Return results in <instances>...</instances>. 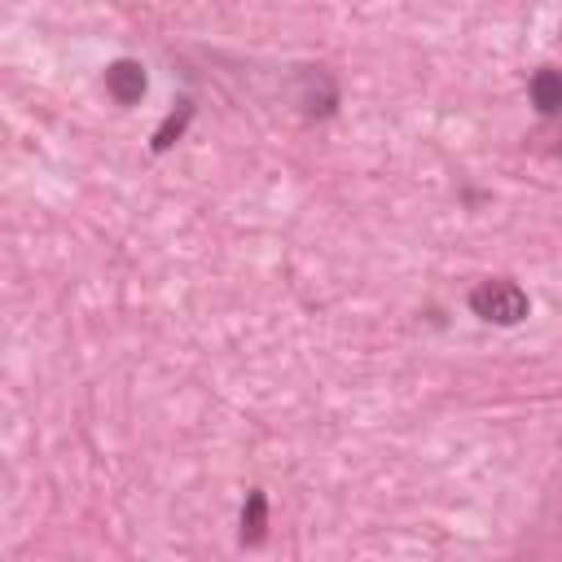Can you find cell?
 Segmentation results:
<instances>
[{
    "label": "cell",
    "instance_id": "1",
    "mask_svg": "<svg viewBox=\"0 0 562 562\" xmlns=\"http://www.w3.org/2000/svg\"><path fill=\"white\" fill-rule=\"evenodd\" d=\"M470 312H474L479 321H492V325H518V321L531 312V303H527V294H522L518 281H509V277H487V281H479V285L470 290Z\"/></svg>",
    "mask_w": 562,
    "mask_h": 562
},
{
    "label": "cell",
    "instance_id": "4",
    "mask_svg": "<svg viewBox=\"0 0 562 562\" xmlns=\"http://www.w3.org/2000/svg\"><path fill=\"white\" fill-rule=\"evenodd\" d=\"M527 92H531V105L540 114H562V70H553V66L536 70L531 83H527Z\"/></svg>",
    "mask_w": 562,
    "mask_h": 562
},
{
    "label": "cell",
    "instance_id": "6",
    "mask_svg": "<svg viewBox=\"0 0 562 562\" xmlns=\"http://www.w3.org/2000/svg\"><path fill=\"white\" fill-rule=\"evenodd\" d=\"M193 119V101H180V110H171L167 119H162V127L154 132V154H162V149H171L176 145V136L184 132V123Z\"/></svg>",
    "mask_w": 562,
    "mask_h": 562
},
{
    "label": "cell",
    "instance_id": "5",
    "mask_svg": "<svg viewBox=\"0 0 562 562\" xmlns=\"http://www.w3.org/2000/svg\"><path fill=\"white\" fill-rule=\"evenodd\" d=\"M268 531V496L263 492H250L246 496V509H241V540L246 544H259Z\"/></svg>",
    "mask_w": 562,
    "mask_h": 562
},
{
    "label": "cell",
    "instance_id": "2",
    "mask_svg": "<svg viewBox=\"0 0 562 562\" xmlns=\"http://www.w3.org/2000/svg\"><path fill=\"white\" fill-rule=\"evenodd\" d=\"M145 88H149V79H145V66H140V61L119 57V61L105 66V92H110L119 105H136V101L145 97Z\"/></svg>",
    "mask_w": 562,
    "mask_h": 562
},
{
    "label": "cell",
    "instance_id": "3",
    "mask_svg": "<svg viewBox=\"0 0 562 562\" xmlns=\"http://www.w3.org/2000/svg\"><path fill=\"white\" fill-rule=\"evenodd\" d=\"M299 105H303V114H312V119L334 114V105H338V88H334V79H329L325 70H303Z\"/></svg>",
    "mask_w": 562,
    "mask_h": 562
}]
</instances>
